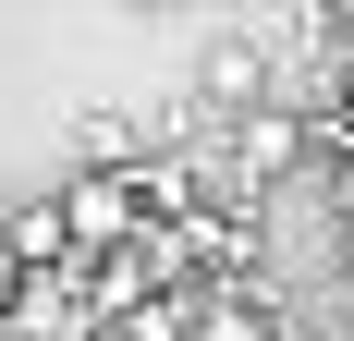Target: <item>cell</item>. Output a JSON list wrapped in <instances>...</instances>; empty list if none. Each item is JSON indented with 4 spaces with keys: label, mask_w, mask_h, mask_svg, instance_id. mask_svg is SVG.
I'll use <instances>...</instances> for the list:
<instances>
[{
    "label": "cell",
    "mask_w": 354,
    "mask_h": 341,
    "mask_svg": "<svg viewBox=\"0 0 354 341\" xmlns=\"http://www.w3.org/2000/svg\"><path fill=\"white\" fill-rule=\"evenodd\" d=\"M62 232H73V256L135 244L147 232V183H135V170H73V183H62Z\"/></svg>",
    "instance_id": "obj_1"
},
{
    "label": "cell",
    "mask_w": 354,
    "mask_h": 341,
    "mask_svg": "<svg viewBox=\"0 0 354 341\" xmlns=\"http://www.w3.org/2000/svg\"><path fill=\"white\" fill-rule=\"evenodd\" d=\"M257 98H281L269 37H220V49H208V73H196V110H257Z\"/></svg>",
    "instance_id": "obj_2"
},
{
    "label": "cell",
    "mask_w": 354,
    "mask_h": 341,
    "mask_svg": "<svg viewBox=\"0 0 354 341\" xmlns=\"http://www.w3.org/2000/svg\"><path fill=\"white\" fill-rule=\"evenodd\" d=\"M0 256H12V269H73V232H62V195H25L12 207V220H0Z\"/></svg>",
    "instance_id": "obj_3"
},
{
    "label": "cell",
    "mask_w": 354,
    "mask_h": 341,
    "mask_svg": "<svg viewBox=\"0 0 354 341\" xmlns=\"http://www.w3.org/2000/svg\"><path fill=\"white\" fill-rule=\"evenodd\" d=\"M73 159H86V170H147V146H135L122 110H86V122H73Z\"/></svg>",
    "instance_id": "obj_4"
},
{
    "label": "cell",
    "mask_w": 354,
    "mask_h": 341,
    "mask_svg": "<svg viewBox=\"0 0 354 341\" xmlns=\"http://www.w3.org/2000/svg\"><path fill=\"white\" fill-rule=\"evenodd\" d=\"M12 317H25V269L0 256V329H12Z\"/></svg>",
    "instance_id": "obj_5"
},
{
    "label": "cell",
    "mask_w": 354,
    "mask_h": 341,
    "mask_svg": "<svg viewBox=\"0 0 354 341\" xmlns=\"http://www.w3.org/2000/svg\"><path fill=\"white\" fill-rule=\"evenodd\" d=\"M318 25H330V49H354V0H318Z\"/></svg>",
    "instance_id": "obj_6"
},
{
    "label": "cell",
    "mask_w": 354,
    "mask_h": 341,
    "mask_svg": "<svg viewBox=\"0 0 354 341\" xmlns=\"http://www.w3.org/2000/svg\"><path fill=\"white\" fill-rule=\"evenodd\" d=\"M342 269H354V232H342Z\"/></svg>",
    "instance_id": "obj_7"
},
{
    "label": "cell",
    "mask_w": 354,
    "mask_h": 341,
    "mask_svg": "<svg viewBox=\"0 0 354 341\" xmlns=\"http://www.w3.org/2000/svg\"><path fill=\"white\" fill-rule=\"evenodd\" d=\"M147 12H171V0H147Z\"/></svg>",
    "instance_id": "obj_8"
}]
</instances>
